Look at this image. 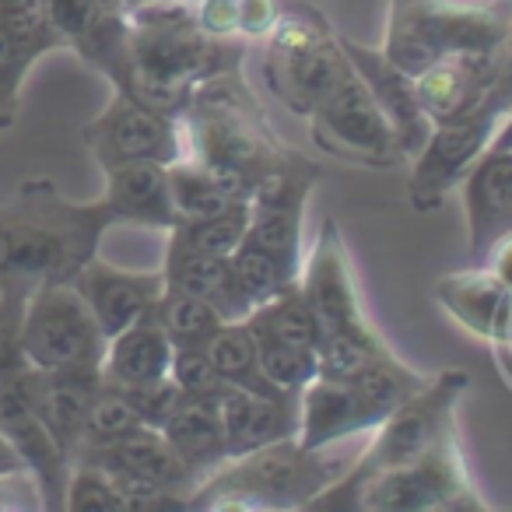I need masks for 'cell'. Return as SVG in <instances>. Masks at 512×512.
Listing matches in <instances>:
<instances>
[{
	"label": "cell",
	"instance_id": "1",
	"mask_svg": "<svg viewBox=\"0 0 512 512\" xmlns=\"http://www.w3.org/2000/svg\"><path fill=\"white\" fill-rule=\"evenodd\" d=\"M113 214L99 200H67L53 179H25L0 204V299L25 302L36 288L71 285L99 256Z\"/></svg>",
	"mask_w": 512,
	"mask_h": 512
},
{
	"label": "cell",
	"instance_id": "2",
	"mask_svg": "<svg viewBox=\"0 0 512 512\" xmlns=\"http://www.w3.org/2000/svg\"><path fill=\"white\" fill-rule=\"evenodd\" d=\"M246 39H218L200 29L190 0L130 4L127 71L116 92L183 116L193 92L221 74L242 71Z\"/></svg>",
	"mask_w": 512,
	"mask_h": 512
},
{
	"label": "cell",
	"instance_id": "3",
	"mask_svg": "<svg viewBox=\"0 0 512 512\" xmlns=\"http://www.w3.org/2000/svg\"><path fill=\"white\" fill-rule=\"evenodd\" d=\"M179 120L186 158L204 165L235 200H249L271 176L309 162L278 137L242 71L200 85Z\"/></svg>",
	"mask_w": 512,
	"mask_h": 512
},
{
	"label": "cell",
	"instance_id": "4",
	"mask_svg": "<svg viewBox=\"0 0 512 512\" xmlns=\"http://www.w3.org/2000/svg\"><path fill=\"white\" fill-rule=\"evenodd\" d=\"M351 456L330 449H306L299 439H281L271 446L228 456L193 488L186 512H288L313 509L327 488L348 474Z\"/></svg>",
	"mask_w": 512,
	"mask_h": 512
},
{
	"label": "cell",
	"instance_id": "5",
	"mask_svg": "<svg viewBox=\"0 0 512 512\" xmlns=\"http://www.w3.org/2000/svg\"><path fill=\"white\" fill-rule=\"evenodd\" d=\"M509 22V0H390L379 50L414 78L446 53H498Z\"/></svg>",
	"mask_w": 512,
	"mask_h": 512
},
{
	"label": "cell",
	"instance_id": "6",
	"mask_svg": "<svg viewBox=\"0 0 512 512\" xmlns=\"http://www.w3.org/2000/svg\"><path fill=\"white\" fill-rule=\"evenodd\" d=\"M432 376L414 372L397 355L372 362L351 379L316 376L299 393V432L306 449H334L355 435H369L383 425L407 397L421 390Z\"/></svg>",
	"mask_w": 512,
	"mask_h": 512
},
{
	"label": "cell",
	"instance_id": "7",
	"mask_svg": "<svg viewBox=\"0 0 512 512\" xmlns=\"http://www.w3.org/2000/svg\"><path fill=\"white\" fill-rule=\"evenodd\" d=\"M260 43V74L267 92L302 120L355 71L344 53V39L327 15L309 4H285L278 25Z\"/></svg>",
	"mask_w": 512,
	"mask_h": 512
},
{
	"label": "cell",
	"instance_id": "8",
	"mask_svg": "<svg viewBox=\"0 0 512 512\" xmlns=\"http://www.w3.org/2000/svg\"><path fill=\"white\" fill-rule=\"evenodd\" d=\"M323 509H369V512H484L488 502L477 491L463 460L456 421L439 435L428 453L397 470L369 477Z\"/></svg>",
	"mask_w": 512,
	"mask_h": 512
},
{
	"label": "cell",
	"instance_id": "9",
	"mask_svg": "<svg viewBox=\"0 0 512 512\" xmlns=\"http://www.w3.org/2000/svg\"><path fill=\"white\" fill-rule=\"evenodd\" d=\"M470 376L463 369H446L439 376H432L425 386H421L414 397H407L383 425H376L369 432V442L358 449V456L351 460L348 474L327 488L320 498L313 502V509H323L330 498L344 495L355 484L369 481V477L383 474V470H397L414 463L421 453L439 442V435L446 432L456 421V404L467 393Z\"/></svg>",
	"mask_w": 512,
	"mask_h": 512
},
{
	"label": "cell",
	"instance_id": "10",
	"mask_svg": "<svg viewBox=\"0 0 512 512\" xmlns=\"http://www.w3.org/2000/svg\"><path fill=\"white\" fill-rule=\"evenodd\" d=\"M25 302L0 299V435L15 446L29 474L36 477L43 509H64L71 460L53 442V435L36 418L29 400L32 362L18 348V323Z\"/></svg>",
	"mask_w": 512,
	"mask_h": 512
},
{
	"label": "cell",
	"instance_id": "11",
	"mask_svg": "<svg viewBox=\"0 0 512 512\" xmlns=\"http://www.w3.org/2000/svg\"><path fill=\"white\" fill-rule=\"evenodd\" d=\"M106 341L109 337L74 285H46L25 299L18 348L36 369L99 372Z\"/></svg>",
	"mask_w": 512,
	"mask_h": 512
},
{
	"label": "cell",
	"instance_id": "12",
	"mask_svg": "<svg viewBox=\"0 0 512 512\" xmlns=\"http://www.w3.org/2000/svg\"><path fill=\"white\" fill-rule=\"evenodd\" d=\"M509 109L484 99L474 113L460 120L432 123V134L421 144V151L411 158V179H407V197L411 207L421 214H432L442 207V200L467 179V172L491 151L498 137V127L505 123Z\"/></svg>",
	"mask_w": 512,
	"mask_h": 512
},
{
	"label": "cell",
	"instance_id": "13",
	"mask_svg": "<svg viewBox=\"0 0 512 512\" xmlns=\"http://www.w3.org/2000/svg\"><path fill=\"white\" fill-rule=\"evenodd\" d=\"M306 123L313 144L330 158L369 165V169H393L397 162H404L390 120L372 99L369 85L358 78V71H351L337 85V92L306 116Z\"/></svg>",
	"mask_w": 512,
	"mask_h": 512
},
{
	"label": "cell",
	"instance_id": "14",
	"mask_svg": "<svg viewBox=\"0 0 512 512\" xmlns=\"http://www.w3.org/2000/svg\"><path fill=\"white\" fill-rule=\"evenodd\" d=\"M85 144L99 169H113L123 162L172 165L186 158L183 120L116 88L109 106L85 127Z\"/></svg>",
	"mask_w": 512,
	"mask_h": 512
},
{
	"label": "cell",
	"instance_id": "15",
	"mask_svg": "<svg viewBox=\"0 0 512 512\" xmlns=\"http://www.w3.org/2000/svg\"><path fill=\"white\" fill-rule=\"evenodd\" d=\"M299 288L306 295L309 309L316 313V320H320L323 337L358 334V330L376 327L362 306V288H358L355 278V264H351L348 242H344L334 218L323 221L313 246L306 249Z\"/></svg>",
	"mask_w": 512,
	"mask_h": 512
},
{
	"label": "cell",
	"instance_id": "16",
	"mask_svg": "<svg viewBox=\"0 0 512 512\" xmlns=\"http://www.w3.org/2000/svg\"><path fill=\"white\" fill-rule=\"evenodd\" d=\"M64 39L53 29L46 0H0V134L22 113V85L29 71Z\"/></svg>",
	"mask_w": 512,
	"mask_h": 512
},
{
	"label": "cell",
	"instance_id": "17",
	"mask_svg": "<svg viewBox=\"0 0 512 512\" xmlns=\"http://www.w3.org/2000/svg\"><path fill=\"white\" fill-rule=\"evenodd\" d=\"M53 29L88 67L120 85L127 71V22L130 0H46Z\"/></svg>",
	"mask_w": 512,
	"mask_h": 512
},
{
	"label": "cell",
	"instance_id": "18",
	"mask_svg": "<svg viewBox=\"0 0 512 512\" xmlns=\"http://www.w3.org/2000/svg\"><path fill=\"white\" fill-rule=\"evenodd\" d=\"M71 285L78 288L81 299L88 302V309H92V316L99 320L106 337H116L120 330L148 320V316L155 313L158 295L165 292L162 271L158 274L123 271V267L106 264L99 256H92V260L81 267Z\"/></svg>",
	"mask_w": 512,
	"mask_h": 512
},
{
	"label": "cell",
	"instance_id": "19",
	"mask_svg": "<svg viewBox=\"0 0 512 512\" xmlns=\"http://www.w3.org/2000/svg\"><path fill=\"white\" fill-rule=\"evenodd\" d=\"M502 53V50H498ZM498 53H446L414 74V92L432 123L460 120L495 88Z\"/></svg>",
	"mask_w": 512,
	"mask_h": 512
},
{
	"label": "cell",
	"instance_id": "20",
	"mask_svg": "<svg viewBox=\"0 0 512 512\" xmlns=\"http://www.w3.org/2000/svg\"><path fill=\"white\" fill-rule=\"evenodd\" d=\"M344 53H348L351 67L369 85L372 99L379 102V109L390 120L393 134L400 141V151H404V162H411L421 151V144L428 141V134H432V120L421 109L418 92H414V78L407 71H400L393 60H386L383 50H372V46H362L355 39H344Z\"/></svg>",
	"mask_w": 512,
	"mask_h": 512
},
{
	"label": "cell",
	"instance_id": "21",
	"mask_svg": "<svg viewBox=\"0 0 512 512\" xmlns=\"http://www.w3.org/2000/svg\"><path fill=\"white\" fill-rule=\"evenodd\" d=\"M74 463H92V467H102V470H109V474L162 484V488L186 495V502H190L193 488L200 484V477L186 467L183 456L172 449V442L151 425L137 428V432L123 435V439H116V442H106V446L81 449V453L74 456Z\"/></svg>",
	"mask_w": 512,
	"mask_h": 512
},
{
	"label": "cell",
	"instance_id": "22",
	"mask_svg": "<svg viewBox=\"0 0 512 512\" xmlns=\"http://www.w3.org/2000/svg\"><path fill=\"white\" fill-rule=\"evenodd\" d=\"M460 186L470 260L481 264L484 253L512 232V148H491Z\"/></svg>",
	"mask_w": 512,
	"mask_h": 512
},
{
	"label": "cell",
	"instance_id": "23",
	"mask_svg": "<svg viewBox=\"0 0 512 512\" xmlns=\"http://www.w3.org/2000/svg\"><path fill=\"white\" fill-rule=\"evenodd\" d=\"M165 288H176L193 299L207 302L211 309H218V316L225 323L246 320L253 313L249 299L242 295L239 281H235L232 256L204 253V249L186 246L183 239L169 235V249H165V267H162Z\"/></svg>",
	"mask_w": 512,
	"mask_h": 512
},
{
	"label": "cell",
	"instance_id": "24",
	"mask_svg": "<svg viewBox=\"0 0 512 512\" xmlns=\"http://www.w3.org/2000/svg\"><path fill=\"white\" fill-rule=\"evenodd\" d=\"M106 193L102 204L113 214V225H141L172 232L179 225L176 204H172L169 165L162 162H123L102 169Z\"/></svg>",
	"mask_w": 512,
	"mask_h": 512
},
{
	"label": "cell",
	"instance_id": "25",
	"mask_svg": "<svg viewBox=\"0 0 512 512\" xmlns=\"http://www.w3.org/2000/svg\"><path fill=\"white\" fill-rule=\"evenodd\" d=\"M214 400H218L228 456L295 439L299 432V397H267L242 386H225Z\"/></svg>",
	"mask_w": 512,
	"mask_h": 512
},
{
	"label": "cell",
	"instance_id": "26",
	"mask_svg": "<svg viewBox=\"0 0 512 512\" xmlns=\"http://www.w3.org/2000/svg\"><path fill=\"white\" fill-rule=\"evenodd\" d=\"M435 299L463 330L481 341L502 344L512 330V292L481 264L435 281Z\"/></svg>",
	"mask_w": 512,
	"mask_h": 512
},
{
	"label": "cell",
	"instance_id": "27",
	"mask_svg": "<svg viewBox=\"0 0 512 512\" xmlns=\"http://www.w3.org/2000/svg\"><path fill=\"white\" fill-rule=\"evenodd\" d=\"M99 386H102L99 372H53L32 365V379H29L32 411H36V418L43 421V428L53 435V442L64 449V456L71 463L81 446L88 407H92Z\"/></svg>",
	"mask_w": 512,
	"mask_h": 512
},
{
	"label": "cell",
	"instance_id": "28",
	"mask_svg": "<svg viewBox=\"0 0 512 512\" xmlns=\"http://www.w3.org/2000/svg\"><path fill=\"white\" fill-rule=\"evenodd\" d=\"M172 351H176V344L158 327L155 316H148V320L134 323V327L109 337L99 376H102V383L116 386V390L151 386V383H158V379H169Z\"/></svg>",
	"mask_w": 512,
	"mask_h": 512
},
{
	"label": "cell",
	"instance_id": "29",
	"mask_svg": "<svg viewBox=\"0 0 512 512\" xmlns=\"http://www.w3.org/2000/svg\"><path fill=\"white\" fill-rule=\"evenodd\" d=\"M158 432L172 442L183 463L204 481L214 467L228 460L225 446V428H221L218 400L214 397H193V393H179L176 407L169 418L162 421Z\"/></svg>",
	"mask_w": 512,
	"mask_h": 512
},
{
	"label": "cell",
	"instance_id": "30",
	"mask_svg": "<svg viewBox=\"0 0 512 512\" xmlns=\"http://www.w3.org/2000/svg\"><path fill=\"white\" fill-rule=\"evenodd\" d=\"M204 351L228 386L267 393V397H285V393L274 390V386L264 379V372H260V362H256V337L246 320L221 323L218 334L204 344Z\"/></svg>",
	"mask_w": 512,
	"mask_h": 512
},
{
	"label": "cell",
	"instance_id": "31",
	"mask_svg": "<svg viewBox=\"0 0 512 512\" xmlns=\"http://www.w3.org/2000/svg\"><path fill=\"white\" fill-rule=\"evenodd\" d=\"M246 323L256 330H264V334L278 337V341L295 344V348L320 351V341H323L320 320H316V313L309 309L299 285L285 288V292L274 295L264 306H256L253 313L246 316Z\"/></svg>",
	"mask_w": 512,
	"mask_h": 512
},
{
	"label": "cell",
	"instance_id": "32",
	"mask_svg": "<svg viewBox=\"0 0 512 512\" xmlns=\"http://www.w3.org/2000/svg\"><path fill=\"white\" fill-rule=\"evenodd\" d=\"M155 323L169 334V341L176 348H204L218 327L225 320L218 316V309H211L207 302L193 299L186 292H176V288H165L155 302Z\"/></svg>",
	"mask_w": 512,
	"mask_h": 512
},
{
	"label": "cell",
	"instance_id": "33",
	"mask_svg": "<svg viewBox=\"0 0 512 512\" xmlns=\"http://www.w3.org/2000/svg\"><path fill=\"white\" fill-rule=\"evenodd\" d=\"M249 330H253V337H256V362H260V372H264V379L278 393L299 397V393L320 376V358H316V351L285 344L256 327H249Z\"/></svg>",
	"mask_w": 512,
	"mask_h": 512
},
{
	"label": "cell",
	"instance_id": "34",
	"mask_svg": "<svg viewBox=\"0 0 512 512\" xmlns=\"http://www.w3.org/2000/svg\"><path fill=\"white\" fill-rule=\"evenodd\" d=\"M169 186H172V204H176L179 225H183V221L211 218V214H221L225 207L239 204V200L221 190L218 179L200 162H193V158H179V162L169 165Z\"/></svg>",
	"mask_w": 512,
	"mask_h": 512
},
{
	"label": "cell",
	"instance_id": "35",
	"mask_svg": "<svg viewBox=\"0 0 512 512\" xmlns=\"http://www.w3.org/2000/svg\"><path fill=\"white\" fill-rule=\"evenodd\" d=\"M235 281H239L242 295L249 299V306H264L274 295H281L285 288L299 285V274L288 264H281L278 256L267 253V249L253 246V242L242 239V246L232 253Z\"/></svg>",
	"mask_w": 512,
	"mask_h": 512
},
{
	"label": "cell",
	"instance_id": "36",
	"mask_svg": "<svg viewBox=\"0 0 512 512\" xmlns=\"http://www.w3.org/2000/svg\"><path fill=\"white\" fill-rule=\"evenodd\" d=\"M386 355H393V351H390V344L383 341L379 327L358 330V334H330V337H323L320 351H316V358H320V376H330V379H351Z\"/></svg>",
	"mask_w": 512,
	"mask_h": 512
},
{
	"label": "cell",
	"instance_id": "37",
	"mask_svg": "<svg viewBox=\"0 0 512 512\" xmlns=\"http://www.w3.org/2000/svg\"><path fill=\"white\" fill-rule=\"evenodd\" d=\"M137 428H144L141 414H137L134 400L127 397L123 390H116V386H99V393H95L92 407H88V418H85V432H81V449H92V446H106V442H116L123 439V435L137 432ZM74 453V456H78Z\"/></svg>",
	"mask_w": 512,
	"mask_h": 512
},
{
	"label": "cell",
	"instance_id": "38",
	"mask_svg": "<svg viewBox=\"0 0 512 512\" xmlns=\"http://www.w3.org/2000/svg\"><path fill=\"white\" fill-rule=\"evenodd\" d=\"M246 228H249V200H239V204L225 207V211L211 214V218L183 221L169 235L183 239L193 249H204V253L232 256L242 246V239H246Z\"/></svg>",
	"mask_w": 512,
	"mask_h": 512
},
{
	"label": "cell",
	"instance_id": "39",
	"mask_svg": "<svg viewBox=\"0 0 512 512\" xmlns=\"http://www.w3.org/2000/svg\"><path fill=\"white\" fill-rule=\"evenodd\" d=\"M64 509L71 512H123V495L116 481L92 463H71Z\"/></svg>",
	"mask_w": 512,
	"mask_h": 512
},
{
	"label": "cell",
	"instance_id": "40",
	"mask_svg": "<svg viewBox=\"0 0 512 512\" xmlns=\"http://www.w3.org/2000/svg\"><path fill=\"white\" fill-rule=\"evenodd\" d=\"M172 383L183 393H193V397H218L225 390V379L214 369V362L207 358L204 348H176L172 351Z\"/></svg>",
	"mask_w": 512,
	"mask_h": 512
},
{
	"label": "cell",
	"instance_id": "41",
	"mask_svg": "<svg viewBox=\"0 0 512 512\" xmlns=\"http://www.w3.org/2000/svg\"><path fill=\"white\" fill-rule=\"evenodd\" d=\"M285 0H239V36L246 43H260L278 25Z\"/></svg>",
	"mask_w": 512,
	"mask_h": 512
},
{
	"label": "cell",
	"instance_id": "42",
	"mask_svg": "<svg viewBox=\"0 0 512 512\" xmlns=\"http://www.w3.org/2000/svg\"><path fill=\"white\" fill-rule=\"evenodd\" d=\"M481 267H488V271L495 274V278L512 292V232L502 235V239H498L495 246L484 253Z\"/></svg>",
	"mask_w": 512,
	"mask_h": 512
},
{
	"label": "cell",
	"instance_id": "43",
	"mask_svg": "<svg viewBox=\"0 0 512 512\" xmlns=\"http://www.w3.org/2000/svg\"><path fill=\"white\" fill-rule=\"evenodd\" d=\"M22 470H29L22 463V456L15 453V446H11L4 435H0V477H11V474H22Z\"/></svg>",
	"mask_w": 512,
	"mask_h": 512
},
{
	"label": "cell",
	"instance_id": "44",
	"mask_svg": "<svg viewBox=\"0 0 512 512\" xmlns=\"http://www.w3.org/2000/svg\"><path fill=\"white\" fill-rule=\"evenodd\" d=\"M491 148H512V109H509V116H505L502 127H498V137Z\"/></svg>",
	"mask_w": 512,
	"mask_h": 512
},
{
	"label": "cell",
	"instance_id": "45",
	"mask_svg": "<svg viewBox=\"0 0 512 512\" xmlns=\"http://www.w3.org/2000/svg\"><path fill=\"white\" fill-rule=\"evenodd\" d=\"M130 4H144V0H130ZM190 4H197V0H190Z\"/></svg>",
	"mask_w": 512,
	"mask_h": 512
},
{
	"label": "cell",
	"instance_id": "46",
	"mask_svg": "<svg viewBox=\"0 0 512 512\" xmlns=\"http://www.w3.org/2000/svg\"><path fill=\"white\" fill-rule=\"evenodd\" d=\"M509 4H512V0H509Z\"/></svg>",
	"mask_w": 512,
	"mask_h": 512
}]
</instances>
